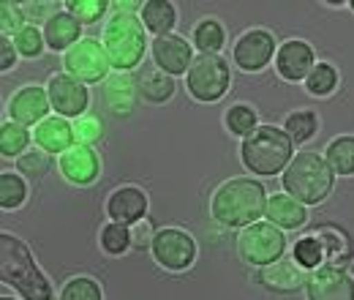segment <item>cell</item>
I'll return each instance as SVG.
<instances>
[{"mask_svg":"<svg viewBox=\"0 0 354 300\" xmlns=\"http://www.w3.org/2000/svg\"><path fill=\"white\" fill-rule=\"evenodd\" d=\"M243 164L257 175H278L292 161V136L278 126H259L240 145Z\"/></svg>","mask_w":354,"mask_h":300,"instance_id":"obj_4","label":"cell"},{"mask_svg":"<svg viewBox=\"0 0 354 300\" xmlns=\"http://www.w3.org/2000/svg\"><path fill=\"white\" fill-rule=\"evenodd\" d=\"M226 129L232 131V134H237V136L254 134V131L259 129V126H257V112H254L251 107H245V104L232 107V109L226 112Z\"/></svg>","mask_w":354,"mask_h":300,"instance_id":"obj_30","label":"cell"},{"mask_svg":"<svg viewBox=\"0 0 354 300\" xmlns=\"http://www.w3.org/2000/svg\"><path fill=\"white\" fill-rule=\"evenodd\" d=\"M25 197H28L25 180L14 172H3L0 175V205L6 211H11V208H19L25 202Z\"/></svg>","mask_w":354,"mask_h":300,"instance_id":"obj_28","label":"cell"},{"mask_svg":"<svg viewBox=\"0 0 354 300\" xmlns=\"http://www.w3.org/2000/svg\"><path fill=\"white\" fill-rule=\"evenodd\" d=\"M28 142H30V134L25 126H19V123H3L0 126V153L6 159L19 156L28 148Z\"/></svg>","mask_w":354,"mask_h":300,"instance_id":"obj_29","label":"cell"},{"mask_svg":"<svg viewBox=\"0 0 354 300\" xmlns=\"http://www.w3.org/2000/svg\"><path fill=\"white\" fill-rule=\"evenodd\" d=\"M14 46L25 55V58H36V55H41V49H44V36L30 25V28H22L19 33H17V39H14Z\"/></svg>","mask_w":354,"mask_h":300,"instance_id":"obj_38","label":"cell"},{"mask_svg":"<svg viewBox=\"0 0 354 300\" xmlns=\"http://www.w3.org/2000/svg\"><path fill=\"white\" fill-rule=\"evenodd\" d=\"M136 87H139V93H142L150 104H164V101H169L172 93H175L172 77L164 74L161 69H145L142 77L136 80Z\"/></svg>","mask_w":354,"mask_h":300,"instance_id":"obj_24","label":"cell"},{"mask_svg":"<svg viewBox=\"0 0 354 300\" xmlns=\"http://www.w3.org/2000/svg\"><path fill=\"white\" fill-rule=\"evenodd\" d=\"M335 183V172L330 170L327 159L316 153H297L289 167L283 170V188L289 197H295L303 205H316L322 202Z\"/></svg>","mask_w":354,"mask_h":300,"instance_id":"obj_3","label":"cell"},{"mask_svg":"<svg viewBox=\"0 0 354 300\" xmlns=\"http://www.w3.org/2000/svg\"><path fill=\"white\" fill-rule=\"evenodd\" d=\"M153 257L169 270H185L196 257V243L183 229H161L153 240Z\"/></svg>","mask_w":354,"mask_h":300,"instance_id":"obj_9","label":"cell"},{"mask_svg":"<svg viewBox=\"0 0 354 300\" xmlns=\"http://www.w3.org/2000/svg\"><path fill=\"white\" fill-rule=\"evenodd\" d=\"M327 164L335 175H354V136H338L327 145Z\"/></svg>","mask_w":354,"mask_h":300,"instance_id":"obj_25","label":"cell"},{"mask_svg":"<svg viewBox=\"0 0 354 300\" xmlns=\"http://www.w3.org/2000/svg\"><path fill=\"white\" fill-rule=\"evenodd\" d=\"M316 240L322 243L324 257L333 259V265H335V262H346V259L352 257V252H349V238H346L341 229H335V227H322V229L316 232Z\"/></svg>","mask_w":354,"mask_h":300,"instance_id":"obj_26","label":"cell"},{"mask_svg":"<svg viewBox=\"0 0 354 300\" xmlns=\"http://www.w3.org/2000/svg\"><path fill=\"white\" fill-rule=\"evenodd\" d=\"M98 167H101L98 156L90 148H85V145H71L66 153H60V172H63V177L77 183V186L93 183L98 177V172H101Z\"/></svg>","mask_w":354,"mask_h":300,"instance_id":"obj_16","label":"cell"},{"mask_svg":"<svg viewBox=\"0 0 354 300\" xmlns=\"http://www.w3.org/2000/svg\"><path fill=\"white\" fill-rule=\"evenodd\" d=\"M101 121L95 118V115H82L77 123H74V139L80 142V145H93V142H98L101 139Z\"/></svg>","mask_w":354,"mask_h":300,"instance_id":"obj_39","label":"cell"},{"mask_svg":"<svg viewBox=\"0 0 354 300\" xmlns=\"http://www.w3.org/2000/svg\"><path fill=\"white\" fill-rule=\"evenodd\" d=\"M0 279L25 300H52V284L33 262L30 249L8 232L0 235Z\"/></svg>","mask_w":354,"mask_h":300,"instance_id":"obj_2","label":"cell"},{"mask_svg":"<svg viewBox=\"0 0 354 300\" xmlns=\"http://www.w3.org/2000/svg\"><path fill=\"white\" fill-rule=\"evenodd\" d=\"M265 215L270 224L283 227V229H300V227L306 224V218H308L303 202H297V200L289 197V194H275V197H270V200H267Z\"/></svg>","mask_w":354,"mask_h":300,"instance_id":"obj_21","label":"cell"},{"mask_svg":"<svg viewBox=\"0 0 354 300\" xmlns=\"http://www.w3.org/2000/svg\"><path fill=\"white\" fill-rule=\"evenodd\" d=\"M49 107H52L49 90L36 87V85L22 87L19 93H14V96H11V104H8L11 118H14V123H19V126H33V123L46 121Z\"/></svg>","mask_w":354,"mask_h":300,"instance_id":"obj_14","label":"cell"},{"mask_svg":"<svg viewBox=\"0 0 354 300\" xmlns=\"http://www.w3.org/2000/svg\"><path fill=\"white\" fill-rule=\"evenodd\" d=\"M283 249H286V238L270 221H257V224L245 227L237 238V252H240L243 262H248V265H262V267L272 265L281 259Z\"/></svg>","mask_w":354,"mask_h":300,"instance_id":"obj_6","label":"cell"},{"mask_svg":"<svg viewBox=\"0 0 354 300\" xmlns=\"http://www.w3.org/2000/svg\"><path fill=\"white\" fill-rule=\"evenodd\" d=\"M308 300H354V281L341 265H322L308 276Z\"/></svg>","mask_w":354,"mask_h":300,"instance_id":"obj_10","label":"cell"},{"mask_svg":"<svg viewBox=\"0 0 354 300\" xmlns=\"http://www.w3.org/2000/svg\"><path fill=\"white\" fill-rule=\"evenodd\" d=\"M80 39V19L71 11H57L44 25V42L52 49H71Z\"/></svg>","mask_w":354,"mask_h":300,"instance_id":"obj_22","label":"cell"},{"mask_svg":"<svg viewBox=\"0 0 354 300\" xmlns=\"http://www.w3.org/2000/svg\"><path fill=\"white\" fill-rule=\"evenodd\" d=\"M352 8H354V3H352Z\"/></svg>","mask_w":354,"mask_h":300,"instance_id":"obj_46","label":"cell"},{"mask_svg":"<svg viewBox=\"0 0 354 300\" xmlns=\"http://www.w3.org/2000/svg\"><path fill=\"white\" fill-rule=\"evenodd\" d=\"M142 22L150 33H156L158 39L169 36V30L175 28L177 22V14H175V6L169 0H147L142 6Z\"/></svg>","mask_w":354,"mask_h":300,"instance_id":"obj_23","label":"cell"},{"mask_svg":"<svg viewBox=\"0 0 354 300\" xmlns=\"http://www.w3.org/2000/svg\"><path fill=\"white\" fill-rule=\"evenodd\" d=\"M275 52V39L267 30H248L234 44V63L243 71H259Z\"/></svg>","mask_w":354,"mask_h":300,"instance_id":"obj_12","label":"cell"},{"mask_svg":"<svg viewBox=\"0 0 354 300\" xmlns=\"http://www.w3.org/2000/svg\"><path fill=\"white\" fill-rule=\"evenodd\" d=\"M14 63H17L14 46H11V44H8V39L3 36V39H0V69H3V71H8Z\"/></svg>","mask_w":354,"mask_h":300,"instance_id":"obj_43","label":"cell"},{"mask_svg":"<svg viewBox=\"0 0 354 300\" xmlns=\"http://www.w3.org/2000/svg\"><path fill=\"white\" fill-rule=\"evenodd\" d=\"M136 80H133L129 71H118L112 77H106L104 82V101L106 107L115 112V115H126L133 109V101H136Z\"/></svg>","mask_w":354,"mask_h":300,"instance_id":"obj_19","label":"cell"},{"mask_svg":"<svg viewBox=\"0 0 354 300\" xmlns=\"http://www.w3.org/2000/svg\"><path fill=\"white\" fill-rule=\"evenodd\" d=\"M335 85H338V74L327 63L313 66V71L308 74V82H306V87H308L313 96H327V93L335 90Z\"/></svg>","mask_w":354,"mask_h":300,"instance_id":"obj_32","label":"cell"},{"mask_svg":"<svg viewBox=\"0 0 354 300\" xmlns=\"http://www.w3.org/2000/svg\"><path fill=\"white\" fill-rule=\"evenodd\" d=\"M25 14H22V6H17V3H3L0 6V30H3V36L8 39L11 33L17 36L25 25Z\"/></svg>","mask_w":354,"mask_h":300,"instance_id":"obj_37","label":"cell"},{"mask_svg":"<svg viewBox=\"0 0 354 300\" xmlns=\"http://www.w3.org/2000/svg\"><path fill=\"white\" fill-rule=\"evenodd\" d=\"M104 49L115 69H133L145 55V28L139 25V17L131 11H118L104 28Z\"/></svg>","mask_w":354,"mask_h":300,"instance_id":"obj_5","label":"cell"},{"mask_svg":"<svg viewBox=\"0 0 354 300\" xmlns=\"http://www.w3.org/2000/svg\"><path fill=\"white\" fill-rule=\"evenodd\" d=\"M145 211H147V197H145V191H139V188H133V186H126V188L115 191V194L109 197V202H106L109 218H112L115 224H123V227L142 221V218H145Z\"/></svg>","mask_w":354,"mask_h":300,"instance_id":"obj_18","label":"cell"},{"mask_svg":"<svg viewBox=\"0 0 354 300\" xmlns=\"http://www.w3.org/2000/svg\"><path fill=\"white\" fill-rule=\"evenodd\" d=\"M259 284L270 290V292H278V295H289V292H297L303 284H308V273L306 267L295 259H278L272 265H265L262 273H259Z\"/></svg>","mask_w":354,"mask_h":300,"instance_id":"obj_13","label":"cell"},{"mask_svg":"<svg viewBox=\"0 0 354 300\" xmlns=\"http://www.w3.org/2000/svg\"><path fill=\"white\" fill-rule=\"evenodd\" d=\"M63 66H66V74L80 80V82H98V80L106 77L112 63H109V55H106L104 44L93 42V39H82L63 55Z\"/></svg>","mask_w":354,"mask_h":300,"instance_id":"obj_8","label":"cell"},{"mask_svg":"<svg viewBox=\"0 0 354 300\" xmlns=\"http://www.w3.org/2000/svg\"><path fill=\"white\" fill-rule=\"evenodd\" d=\"M344 270H346V273H349V279H352L354 281V254L349 259H346V262H344Z\"/></svg>","mask_w":354,"mask_h":300,"instance_id":"obj_44","label":"cell"},{"mask_svg":"<svg viewBox=\"0 0 354 300\" xmlns=\"http://www.w3.org/2000/svg\"><path fill=\"white\" fill-rule=\"evenodd\" d=\"M101 246H104V252L106 254H123L129 246H131V232H129V227H123V224H109V227H104V232H101Z\"/></svg>","mask_w":354,"mask_h":300,"instance_id":"obj_31","label":"cell"},{"mask_svg":"<svg viewBox=\"0 0 354 300\" xmlns=\"http://www.w3.org/2000/svg\"><path fill=\"white\" fill-rule=\"evenodd\" d=\"M286 134L292 136V142H308L310 136L316 134V115L313 112H295L286 118Z\"/></svg>","mask_w":354,"mask_h":300,"instance_id":"obj_33","label":"cell"},{"mask_svg":"<svg viewBox=\"0 0 354 300\" xmlns=\"http://www.w3.org/2000/svg\"><path fill=\"white\" fill-rule=\"evenodd\" d=\"M0 300H14V298H0Z\"/></svg>","mask_w":354,"mask_h":300,"instance_id":"obj_45","label":"cell"},{"mask_svg":"<svg viewBox=\"0 0 354 300\" xmlns=\"http://www.w3.org/2000/svg\"><path fill=\"white\" fill-rule=\"evenodd\" d=\"M60 300H101V287L88 276H80L63 287Z\"/></svg>","mask_w":354,"mask_h":300,"instance_id":"obj_34","label":"cell"},{"mask_svg":"<svg viewBox=\"0 0 354 300\" xmlns=\"http://www.w3.org/2000/svg\"><path fill=\"white\" fill-rule=\"evenodd\" d=\"M275 66H278V74L289 82L308 80V74L313 71V49L306 42H286L278 49Z\"/></svg>","mask_w":354,"mask_h":300,"instance_id":"obj_17","label":"cell"},{"mask_svg":"<svg viewBox=\"0 0 354 300\" xmlns=\"http://www.w3.org/2000/svg\"><path fill=\"white\" fill-rule=\"evenodd\" d=\"M49 11H52V6H49V3H25V6H22V14H25V17H30V19H44V17L52 19V14H49Z\"/></svg>","mask_w":354,"mask_h":300,"instance_id":"obj_42","label":"cell"},{"mask_svg":"<svg viewBox=\"0 0 354 300\" xmlns=\"http://www.w3.org/2000/svg\"><path fill=\"white\" fill-rule=\"evenodd\" d=\"M106 8H109L106 0H71V3H68V11H71L80 22H95V19H101Z\"/></svg>","mask_w":354,"mask_h":300,"instance_id":"obj_36","label":"cell"},{"mask_svg":"<svg viewBox=\"0 0 354 300\" xmlns=\"http://www.w3.org/2000/svg\"><path fill=\"white\" fill-rule=\"evenodd\" d=\"M194 42H196V46L202 49V55H216V52L223 46V42H226V33H223V28L216 22V19H205V22L196 25V30H194Z\"/></svg>","mask_w":354,"mask_h":300,"instance_id":"obj_27","label":"cell"},{"mask_svg":"<svg viewBox=\"0 0 354 300\" xmlns=\"http://www.w3.org/2000/svg\"><path fill=\"white\" fill-rule=\"evenodd\" d=\"M49 101L63 118H82L88 107V87L68 74H55L49 80Z\"/></svg>","mask_w":354,"mask_h":300,"instance_id":"obj_11","label":"cell"},{"mask_svg":"<svg viewBox=\"0 0 354 300\" xmlns=\"http://www.w3.org/2000/svg\"><path fill=\"white\" fill-rule=\"evenodd\" d=\"M188 93L196 101H218L229 90V66L221 55H199L188 69Z\"/></svg>","mask_w":354,"mask_h":300,"instance_id":"obj_7","label":"cell"},{"mask_svg":"<svg viewBox=\"0 0 354 300\" xmlns=\"http://www.w3.org/2000/svg\"><path fill=\"white\" fill-rule=\"evenodd\" d=\"M153 60L164 74L175 77V74H183L191 69L194 52H191V44L183 36H164V39L153 42Z\"/></svg>","mask_w":354,"mask_h":300,"instance_id":"obj_15","label":"cell"},{"mask_svg":"<svg viewBox=\"0 0 354 300\" xmlns=\"http://www.w3.org/2000/svg\"><path fill=\"white\" fill-rule=\"evenodd\" d=\"M267 194L265 186L251 177H232L213 194L210 211L216 221L226 227H251L259 215H265Z\"/></svg>","mask_w":354,"mask_h":300,"instance_id":"obj_1","label":"cell"},{"mask_svg":"<svg viewBox=\"0 0 354 300\" xmlns=\"http://www.w3.org/2000/svg\"><path fill=\"white\" fill-rule=\"evenodd\" d=\"M33 136L46 153H66L74 145V126L66 118H46L36 126Z\"/></svg>","mask_w":354,"mask_h":300,"instance_id":"obj_20","label":"cell"},{"mask_svg":"<svg viewBox=\"0 0 354 300\" xmlns=\"http://www.w3.org/2000/svg\"><path fill=\"white\" fill-rule=\"evenodd\" d=\"M295 257H297V262H300L303 267H319L322 259H324V249H322V243L316 240V235H310V238L297 240Z\"/></svg>","mask_w":354,"mask_h":300,"instance_id":"obj_35","label":"cell"},{"mask_svg":"<svg viewBox=\"0 0 354 300\" xmlns=\"http://www.w3.org/2000/svg\"><path fill=\"white\" fill-rule=\"evenodd\" d=\"M131 246L133 249H147V246H153V240H156V232H153V224L147 221V218H142V221H136L131 224Z\"/></svg>","mask_w":354,"mask_h":300,"instance_id":"obj_41","label":"cell"},{"mask_svg":"<svg viewBox=\"0 0 354 300\" xmlns=\"http://www.w3.org/2000/svg\"><path fill=\"white\" fill-rule=\"evenodd\" d=\"M19 170L30 177H41L49 170V153L46 150H30L19 159Z\"/></svg>","mask_w":354,"mask_h":300,"instance_id":"obj_40","label":"cell"}]
</instances>
